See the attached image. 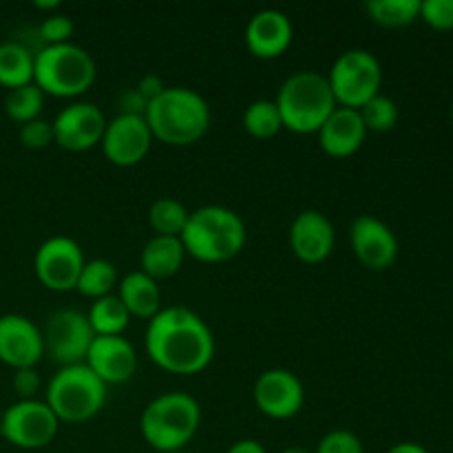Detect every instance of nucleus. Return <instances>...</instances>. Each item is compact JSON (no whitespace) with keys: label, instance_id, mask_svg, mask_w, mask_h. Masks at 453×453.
Segmentation results:
<instances>
[{"label":"nucleus","instance_id":"obj_30","mask_svg":"<svg viewBox=\"0 0 453 453\" xmlns=\"http://www.w3.org/2000/svg\"><path fill=\"white\" fill-rule=\"evenodd\" d=\"M363 124H365L367 133H388L392 131L398 124V106L392 97L379 93L376 97H372L365 106L358 109Z\"/></svg>","mask_w":453,"mask_h":453},{"label":"nucleus","instance_id":"obj_14","mask_svg":"<svg viewBox=\"0 0 453 453\" xmlns=\"http://www.w3.org/2000/svg\"><path fill=\"white\" fill-rule=\"evenodd\" d=\"M153 133L144 118L137 115H115L106 122L102 135V153L113 166L131 168L137 166L149 155L153 146Z\"/></svg>","mask_w":453,"mask_h":453},{"label":"nucleus","instance_id":"obj_4","mask_svg":"<svg viewBox=\"0 0 453 453\" xmlns=\"http://www.w3.org/2000/svg\"><path fill=\"white\" fill-rule=\"evenodd\" d=\"M202 425V407L190 394H159L142 411L140 432L150 449L180 453L193 441Z\"/></svg>","mask_w":453,"mask_h":453},{"label":"nucleus","instance_id":"obj_42","mask_svg":"<svg viewBox=\"0 0 453 453\" xmlns=\"http://www.w3.org/2000/svg\"><path fill=\"white\" fill-rule=\"evenodd\" d=\"M0 427H3V410H0Z\"/></svg>","mask_w":453,"mask_h":453},{"label":"nucleus","instance_id":"obj_28","mask_svg":"<svg viewBox=\"0 0 453 453\" xmlns=\"http://www.w3.org/2000/svg\"><path fill=\"white\" fill-rule=\"evenodd\" d=\"M243 128L255 140H273L283 128L274 100H255L243 111Z\"/></svg>","mask_w":453,"mask_h":453},{"label":"nucleus","instance_id":"obj_38","mask_svg":"<svg viewBox=\"0 0 453 453\" xmlns=\"http://www.w3.org/2000/svg\"><path fill=\"white\" fill-rule=\"evenodd\" d=\"M226 453H268L265 447L259 441H252V438H243V441L233 442Z\"/></svg>","mask_w":453,"mask_h":453},{"label":"nucleus","instance_id":"obj_15","mask_svg":"<svg viewBox=\"0 0 453 453\" xmlns=\"http://www.w3.org/2000/svg\"><path fill=\"white\" fill-rule=\"evenodd\" d=\"M349 243L358 264L372 273L389 270L398 259L396 234L379 217H357L349 226Z\"/></svg>","mask_w":453,"mask_h":453},{"label":"nucleus","instance_id":"obj_33","mask_svg":"<svg viewBox=\"0 0 453 453\" xmlns=\"http://www.w3.org/2000/svg\"><path fill=\"white\" fill-rule=\"evenodd\" d=\"M420 20L436 31H451L453 0H420Z\"/></svg>","mask_w":453,"mask_h":453},{"label":"nucleus","instance_id":"obj_8","mask_svg":"<svg viewBox=\"0 0 453 453\" xmlns=\"http://www.w3.org/2000/svg\"><path fill=\"white\" fill-rule=\"evenodd\" d=\"M336 106L358 111L383 87V66L379 58L367 49H349L341 53L326 75Z\"/></svg>","mask_w":453,"mask_h":453},{"label":"nucleus","instance_id":"obj_25","mask_svg":"<svg viewBox=\"0 0 453 453\" xmlns=\"http://www.w3.org/2000/svg\"><path fill=\"white\" fill-rule=\"evenodd\" d=\"M119 283L118 268L109 259H88L80 273L75 290L87 299H102V296L113 295Z\"/></svg>","mask_w":453,"mask_h":453},{"label":"nucleus","instance_id":"obj_37","mask_svg":"<svg viewBox=\"0 0 453 453\" xmlns=\"http://www.w3.org/2000/svg\"><path fill=\"white\" fill-rule=\"evenodd\" d=\"M135 88L142 93V96L146 97V100L153 102L155 97L162 96V93L166 91V84H164L162 78H157V75L149 73V75H144V78H142L140 82H137Z\"/></svg>","mask_w":453,"mask_h":453},{"label":"nucleus","instance_id":"obj_9","mask_svg":"<svg viewBox=\"0 0 453 453\" xmlns=\"http://www.w3.org/2000/svg\"><path fill=\"white\" fill-rule=\"evenodd\" d=\"M42 341L44 354L56 365H82L87 361L93 341H96V332H93L87 314L73 308H62L56 310L44 323Z\"/></svg>","mask_w":453,"mask_h":453},{"label":"nucleus","instance_id":"obj_13","mask_svg":"<svg viewBox=\"0 0 453 453\" xmlns=\"http://www.w3.org/2000/svg\"><path fill=\"white\" fill-rule=\"evenodd\" d=\"M257 410L273 420H290L303 410L305 388L290 370L274 367L265 370L252 388Z\"/></svg>","mask_w":453,"mask_h":453},{"label":"nucleus","instance_id":"obj_29","mask_svg":"<svg viewBox=\"0 0 453 453\" xmlns=\"http://www.w3.org/2000/svg\"><path fill=\"white\" fill-rule=\"evenodd\" d=\"M44 96L34 82L27 84V87L13 88V91H7V97H4V113L12 122L16 124H27L34 122V119L40 118L44 109Z\"/></svg>","mask_w":453,"mask_h":453},{"label":"nucleus","instance_id":"obj_1","mask_svg":"<svg viewBox=\"0 0 453 453\" xmlns=\"http://www.w3.org/2000/svg\"><path fill=\"white\" fill-rule=\"evenodd\" d=\"M144 348L162 372L193 376L215 358V336L208 323L184 305L162 308L149 321Z\"/></svg>","mask_w":453,"mask_h":453},{"label":"nucleus","instance_id":"obj_12","mask_svg":"<svg viewBox=\"0 0 453 453\" xmlns=\"http://www.w3.org/2000/svg\"><path fill=\"white\" fill-rule=\"evenodd\" d=\"M109 119L93 102H73L53 119V144L69 153H84L97 146Z\"/></svg>","mask_w":453,"mask_h":453},{"label":"nucleus","instance_id":"obj_44","mask_svg":"<svg viewBox=\"0 0 453 453\" xmlns=\"http://www.w3.org/2000/svg\"><path fill=\"white\" fill-rule=\"evenodd\" d=\"M451 361H453V348H451Z\"/></svg>","mask_w":453,"mask_h":453},{"label":"nucleus","instance_id":"obj_24","mask_svg":"<svg viewBox=\"0 0 453 453\" xmlns=\"http://www.w3.org/2000/svg\"><path fill=\"white\" fill-rule=\"evenodd\" d=\"M87 319L96 336H122L128 323H131V314L124 308L122 301L118 299V295H109L93 301Z\"/></svg>","mask_w":453,"mask_h":453},{"label":"nucleus","instance_id":"obj_39","mask_svg":"<svg viewBox=\"0 0 453 453\" xmlns=\"http://www.w3.org/2000/svg\"><path fill=\"white\" fill-rule=\"evenodd\" d=\"M388 453H432L427 447L418 445V442H398V445L389 447Z\"/></svg>","mask_w":453,"mask_h":453},{"label":"nucleus","instance_id":"obj_35","mask_svg":"<svg viewBox=\"0 0 453 453\" xmlns=\"http://www.w3.org/2000/svg\"><path fill=\"white\" fill-rule=\"evenodd\" d=\"M12 388L16 392L18 401H35L38 392L42 389V379L35 372V367H25V370L13 372Z\"/></svg>","mask_w":453,"mask_h":453},{"label":"nucleus","instance_id":"obj_43","mask_svg":"<svg viewBox=\"0 0 453 453\" xmlns=\"http://www.w3.org/2000/svg\"><path fill=\"white\" fill-rule=\"evenodd\" d=\"M451 122H453V100H451Z\"/></svg>","mask_w":453,"mask_h":453},{"label":"nucleus","instance_id":"obj_31","mask_svg":"<svg viewBox=\"0 0 453 453\" xmlns=\"http://www.w3.org/2000/svg\"><path fill=\"white\" fill-rule=\"evenodd\" d=\"M75 25L69 16L62 13H51L44 18L38 27L40 38L44 40V47H53V44H66L73 38Z\"/></svg>","mask_w":453,"mask_h":453},{"label":"nucleus","instance_id":"obj_6","mask_svg":"<svg viewBox=\"0 0 453 453\" xmlns=\"http://www.w3.org/2000/svg\"><path fill=\"white\" fill-rule=\"evenodd\" d=\"M96 60L73 42L42 47L35 53L34 84L51 97H78L96 82Z\"/></svg>","mask_w":453,"mask_h":453},{"label":"nucleus","instance_id":"obj_27","mask_svg":"<svg viewBox=\"0 0 453 453\" xmlns=\"http://www.w3.org/2000/svg\"><path fill=\"white\" fill-rule=\"evenodd\" d=\"M190 211L173 197H162L150 203L149 226L159 237H181L188 224Z\"/></svg>","mask_w":453,"mask_h":453},{"label":"nucleus","instance_id":"obj_41","mask_svg":"<svg viewBox=\"0 0 453 453\" xmlns=\"http://www.w3.org/2000/svg\"><path fill=\"white\" fill-rule=\"evenodd\" d=\"M281 453H312V451L305 449V447H286Z\"/></svg>","mask_w":453,"mask_h":453},{"label":"nucleus","instance_id":"obj_5","mask_svg":"<svg viewBox=\"0 0 453 453\" xmlns=\"http://www.w3.org/2000/svg\"><path fill=\"white\" fill-rule=\"evenodd\" d=\"M279 115L283 128L296 135H312L334 113L336 100L326 75L314 71H296L279 87Z\"/></svg>","mask_w":453,"mask_h":453},{"label":"nucleus","instance_id":"obj_22","mask_svg":"<svg viewBox=\"0 0 453 453\" xmlns=\"http://www.w3.org/2000/svg\"><path fill=\"white\" fill-rule=\"evenodd\" d=\"M186 261L184 243L180 237H159L153 234V239L146 242V246L140 252V270L149 274L155 281L175 277Z\"/></svg>","mask_w":453,"mask_h":453},{"label":"nucleus","instance_id":"obj_7","mask_svg":"<svg viewBox=\"0 0 453 453\" xmlns=\"http://www.w3.org/2000/svg\"><path fill=\"white\" fill-rule=\"evenodd\" d=\"M44 403L60 423H87L104 410L106 385L84 363L60 367L49 380Z\"/></svg>","mask_w":453,"mask_h":453},{"label":"nucleus","instance_id":"obj_18","mask_svg":"<svg viewBox=\"0 0 453 453\" xmlns=\"http://www.w3.org/2000/svg\"><path fill=\"white\" fill-rule=\"evenodd\" d=\"M84 365L109 388L131 380L137 372V352L124 336H96Z\"/></svg>","mask_w":453,"mask_h":453},{"label":"nucleus","instance_id":"obj_21","mask_svg":"<svg viewBox=\"0 0 453 453\" xmlns=\"http://www.w3.org/2000/svg\"><path fill=\"white\" fill-rule=\"evenodd\" d=\"M118 299L128 310L131 319H150L162 310V292L155 279L144 274L142 270L128 273L118 283Z\"/></svg>","mask_w":453,"mask_h":453},{"label":"nucleus","instance_id":"obj_32","mask_svg":"<svg viewBox=\"0 0 453 453\" xmlns=\"http://www.w3.org/2000/svg\"><path fill=\"white\" fill-rule=\"evenodd\" d=\"M314 453H365V447L349 429H332L319 441Z\"/></svg>","mask_w":453,"mask_h":453},{"label":"nucleus","instance_id":"obj_40","mask_svg":"<svg viewBox=\"0 0 453 453\" xmlns=\"http://www.w3.org/2000/svg\"><path fill=\"white\" fill-rule=\"evenodd\" d=\"M35 9H42V12H56L60 9V3L58 0H51V3H34Z\"/></svg>","mask_w":453,"mask_h":453},{"label":"nucleus","instance_id":"obj_26","mask_svg":"<svg viewBox=\"0 0 453 453\" xmlns=\"http://www.w3.org/2000/svg\"><path fill=\"white\" fill-rule=\"evenodd\" d=\"M363 9L372 22L388 29H401L420 20V0H370Z\"/></svg>","mask_w":453,"mask_h":453},{"label":"nucleus","instance_id":"obj_36","mask_svg":"<svg viewBox=\"0 0 453 453\" xmlns=\"http://www.w3.org/2000/svg\"><path fill=\"white\" fill-rule=\"evenodd\" d=\"M146 109H149V100H146L137 88H127V91L119 96L118 115H137V118H144Z\"/></svg>","mask_w":453,"mask_h":453},{"label":"nucleus","instance_id":"obj_19","mask_svg":"<svg viewBox=\"0 0 453 453\" xmlns=\"http://www.w3.org/2000/svg\"><path fill=\"white\" fill-rule=\"evenodd\" d=\"M246 47L259 60H274L290 49L295 40L292 20L279 9H261L246 25Z\"/></svg>","mask_w":453,"mask_h":453},{"label":"nucleus","instance_id":"obj_20","mask_svg":"<svg viewBox=\"0 0 453 453\" xmlns=\"http://www.w3.org/2000/svg\"><path fill=\"white\" fill-rule=\"evenodd\" d=\"M317 135L323 153L334 159H345L361 150V146L365 144L367 128L358 111L336 106L334 113L319 128Z\"/></svg>","mask_w":453,"mask_h":453},{"label":"nucleus","instance_id":"obj_2","mask_svg":"<svg viewBox=\"0 0 453 453\" xmlns=\"http://www.w3.org/2000/svg\"><path fill=\"white\" fill-rule=\"evenodd\" d=\"M144 119L153 140L166 146H193L211 128V106L193 88L166 87L149 102Z\"/></svg>","mask_w":453,"mask_h":453},{"label":"nucleus","instance_id":"obj_34","mask_svg":"<svg viewBox=\"0 0 453 453\" xmlns=\"http://www.w3.org/2000/svg\"><path fill=\"white\" fill-rule=\"evenodd\" d=\"M20 144L29 150H42L53 144V124L38 118L34 122H27L20 127Z\"/></svg>","mask_w":453,"mask_h":453},{"label":"nucleus","instance_id":"obj_17","mask_svg":"<svg viewBox=\"0 0 453 453\" xmlns=\"http://www.w3.org/2000/svg\"><path fill=\"white\" fill-rule=\"evenodd\" d=\"M292 255L308 265L323 264L334 252L336 233L332 221L319 211H303L295 217L288 233Z\"/></svg>","mask_w":453,"mask_h":453},{"label":"nucleus","instance_id":"obj_3","mask_svg":"<svg viewBox=\"0 0 453 453\" xmlns=\"http://www.w3.org/2000/svg\"><path fill=\"white\" fill-rule=\"evenodd\" d=\"M180 239L186 257L202 264H226L246 248L248 230L237 212L211 203L190 212Z\"/></svg>","mask_w":453,"mask_h":453},{"label":"nucleus","instance_id":"obj_11","mask_svg":"<svg viewBox=\"0 0 453 453\" xmlns=\"http://www.w3.org/2000/svg\"><path fill=\"white\" fill-rule=\"evenodd\" d=\"M84 252L80 243L71 237H49L35 250L34 273L38 281L51 292L75 290L80 273H82Z\"/></svg>","mask_w":453,"mask_h":453},{"label":"nucleus","instance_id":"obj_10","mask_svg":"<svg viewBox=\"0 0 453 453\" xmlns=\"http://www.w3.org/2000/svg\"><path fill=\"white\" fill-rule=\"evenodd\" d=\"M60 420L44 401H18L3 411L0 436L18 449L35 451L51 445Z\"/></svg>","mask_w":453,"mask_h":453},{"label":"nucleus","instance_id":"obj_23","mask_svg":"<svg viewBox=\"0 0 453 453\" xmlns=\"http://www.w3.org/2000/svg\"><path fill=\"white\" fill-rule=\"evenodd\" d=\"M34 62L35 53L22 42H3L0 44V87L20 88L34 82Z\"/></svg>","mask_w":453,"mask_h":453},{"label":"nucleus","instance_id":"obj_16","mask_svg":"<svg viewBox=\"0 0 453 453\" xmlns=\"http://www.w3.org/2000/svg\"><path fill=\"white\" fill-rule=\"evenodd\" d=\"M42 357V330L22 314H3L0 317V363L16 372L35 367Z\"/></svg>","mask_w":453,"mask_h":453}]
</instances>
